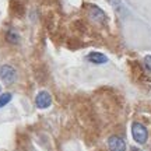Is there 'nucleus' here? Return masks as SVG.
<instances>
[{"label":"nucleus","mask_w":151,"mask_h":151,"mask_svg":"<svg viewBox=\"0 0 151 151\" xmlns=\"http://www.w3.org/2000/svg\"><path fill=\"white\" fill-rule=\"evenodd\" d=\"M132 134H133L134 141L139 143V144H144L147 141V139H148V132H147L146 126L139 123V122L132 124Z\"/></svg>","instance_id":"obj_1"},{"label":"nucleus","mask_w":151,"mask_h":151,"mask_svg":"<svg viewBox=\"0 0 151 151\" xmlns=\"http://www.w3.org/2000/svg\"><path fill=\"white\" fill-rule=\"evenodd\" d=\"M16 77H17V73L16 70L9 65H4L0 67V78L4 84H13L16 81Z\"/></svg>","instance_id":"obj_2"},{"label":"nucleus","mask_w":151,"mask_h":151,"mask_svg":"<svg viewBox=\"0 0 151 151\" xmlns=\"http://www.w3.org/2000/svg\"><path fill=\"white\" fill-rule=\"evenodd\" d=\"M50 104H52V97H50L49 92H46V91L38 92L37 98H35V105H37V108L46 109L48 106H50Z\"/></svg>","instance_id":"obj_3"},{"label":"nucleus","mask_w":151,"mask_h":151,"mask_svg":"<svg viewBox=\"0 0 151 151\" xmlns=\"http://www.w3.org/2000/svg\"><path fill=\"white\" fill-rule=\"evenodd\" d=\"M108 146L111 151H126V143L119 136H111L108 139Z\"/></svg>","instance_id":"obj_4"},{"label":"nucleus","mask_w":151,"mask_h":151,"mask_svg":"<svg viewBox=\"0 0 151 151\" xmlns=\"http://www.w3.org/2000/svg\"><path fill=\"white\" fill-rule=\"evenodd\" d=\"M88 16L91 17L94 21L97 22H105V13L97 6H90L88 7Z\"/></svg>","instance_id":"obj_5"},{"label":"nucleus","mask_w":151,"mask_h":151,"mask_svg":"<svg viewBox=\"0 0 151 151\" xmlns=\"http://www.w3.org/2000/svg\"><path fill=\"white\" fill-rule=\"evenodd\" d=\"M87 59L90 60L91 63H95V65H104L108 62V58L105 55L99 53V52H91V53L87 56Z\"/></svg>","instance_id":"obj_6"},{"label":"nucleus","mask_w":151,"mask_h":151,"mask_svg":"<svg viewBox=\"0 0 151 151\" xmlns=\"http://www.w3.org/2000/svg\"><path fill=\"white\" fill-rule=\"evenodd\" d=\"M11 98H13V95H11L10 92H6V94H1L0 95V108H3L6 104H9L11 101Z\"/></svg>","instance_id":"obj_7"},{"label":"nucleus","mask_w":151,"mask_h":151,"mask_svg":"<svg viewBox=\"0 0 151 151\" xmlns=\"http://www.w3.org/2000/svg\"><path fill=\"white\" fill-rule=\"evenodd\" d=\"M7 39H9L10 42L16 43V42H17V39H18V37H17V35H16L14 32H13V31H9V32H7Z\"/></svg>","instance_id":"obj_8"},{"label":"nucleus","mask_w":151,"mask_h":151,"mask_svg":"<svg viewBox=\"0 0 151 151\" xmlns=\"http://www.w3.org/2000/svg\"><path fill=\"white\" fill-rule=\"evenodd\" d=\"M144 65H146V67L151 71V56H146V59H144Z\"/></svg>","instance_id":"obj_9"},{"label":"nucleus","mask_w":151,"mask_h":151,"mask_svg":"<svg viewBox=\"0 0 151 151\" xmlns=\"http://www.w3.org/2000/svg\"><path fill=\"white\" fill-rule=\"evenodd\" d=\"M0 88H1V87H0Z\"/></svg>","instance_id":"obj_10"}]
</instances>
